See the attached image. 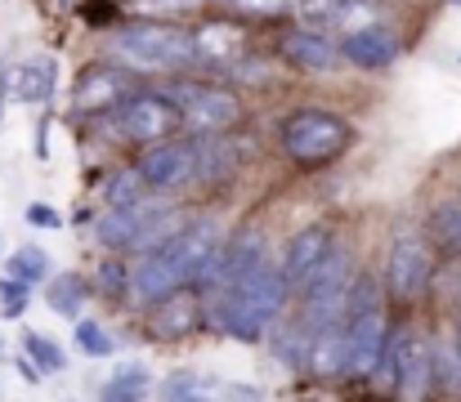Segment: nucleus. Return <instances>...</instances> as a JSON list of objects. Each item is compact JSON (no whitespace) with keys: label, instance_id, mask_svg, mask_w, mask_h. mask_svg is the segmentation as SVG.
Returning a JSON list of instances; mask_svg holds the SVG:
<instances>
[{"label":"nucleus","instance_id":"2","mask_svg":"<svg viewBox=\"0 0 461 402\" xmlns=\"http://www.w3.org/2000/svg\"><path fill=\"white\" fill-rule=\"evenodd\" d=\"M287 295H292V290H287V281H283V268L265 255V260H256V264L247 268L242 277H233V281H224L220 290H211V317H215L229 335L256 344V340H265V331L283 317Z\"/></svg>","mask_w":461,"mask_h":402},{"label":"nucleus","instance_id":"25","mask_svg":"<svg viewBox=\"0 0 461 402\" xmlns=\"http://www.w3.org/2000/svg\"><path fill=\"white\" fill-rule=\"evenodd\" d=\"M23 353L32 358L36 371H63V367H68L63 349H59L50 335H41V331H23Z\"/></svg>","mask_w":461,"mask_h":402},{"label":"nucleus","instance_id":"24","mask_svg":"<svg viewBox=\"0 0 461 402\" xmlns=\"http://www.w3.org/2000/svg\"><path fill=\"white\" fill-rule=\"evenodd\" d=\"M50 308H54L59 317H77V313L86 308V281H81L77 272H59V277L50 281Z\"/></svg>","mask_w":461,"mask_h":402},{"label":"nucleus","instance_id":"16","mask_svg":"<svg viewBox=\"0 0 461 402\" xmlns=\"http://www.w3.org/2000/svg\"><path fill=\"white\" fill-rule=\"evenodd\" d=\"M336 251V242H331V233L322 228V224H313L305 233H296L292 237V246H287V255H283V281H287V290H301L309 277L322 268V260Z\"/></svg>","mask_w":461,"mask_h":402},{"label":"nucleus","instance_id":"4","mask_svg":"<svg viewBox=\"0 0 461 402\" xmlns=\"http://www.w3.org/2000/svg\"><path fill=\"white\" fill-rule=\"evenodd\" d=\"M188 219L170 206V201H157V197H140L131 206H108L95 224L99 242L113 246V251H135V255H149L157 246H166Z\"/></svg>","mask_w":461,"mask_h":402},{"label":"nucleus","instance_id":"10","mask_svg":"<svg viewBox=\"0 0 461 402\" xmlns=\"http://www.w3.org/2000/svg\"><path fill=\"white\" fill-rule=\"evenodd\" d=\"M435 281V251H430V237L417 233V228H399L394 242H390V255H385V286L394 299L412 304L430 290Z\"/></svg>","mask_w":461,"mask_h":402},{"label":"nucleus","instance_id":"7","mask_svg":"<svg viewBox=\"0 0 461 402\" xmlns=\"http://www.w3.org/2000/svg\"><path fill=\"white\" fill-rule=\"evenodd\" d=\"M278 138H283V152L296 165H327V161H336L349 147L354 130H349L345 117H336L327 108H301V112H292L283 121Z\"/></svg>","mask_w":461,"mask_h":402},{"label":"nucleus","instance_id":"28","mask_svg":"<svg viewBox=\"0 0 461 402\" xmlns=\"http://www.w3.org/2000/svg\"><path fill=\"white\" fill-rule=\"evenodd\" d=\"M27 304H32V290L18 286V281H9V277H0V313L5 317H23Z\"/></svg>","mask_w":461,"mask_h":402},{"label":"nucleus","instance_id":"1","mask_svg":"<svg viewBox=\"0 0 461 402\" xmlns=\"http://www.w3.org/2000/svg\"><path fill=\"white\" fill-rule=\"evenodd\" d=\"M220 246H224V237H220V224L215 219H188L166 246L140 255V264L126 272L131 299L149 308V304L184 290V286H197L206 277V268H211Z\"/></svg>","mask_w":461,"mask_h":402},{"label":"nucleus","instance_id":"8","mask_svg":"<svg viewBox=\"0 0 461 402\" xmlns=\"http://www.w3.org/2000/svg\"><path fill=\"white\" fill-rule=\"evenodd\" d=\"M99 126L113 134V138H122V143H144V147L166 143V138H175V134L184 130L179 117H175V108H170V99L166 94H149V90H140L126 103H117L113 112H104Z\"/></svg>","mask_w":461,"mask_h":402},{"label":"nucleus","instance_id":"19","mask_svg":"<svg viewBox=\"0 0 461 402\" xmlns=\"http://www.w3.org/2000/svg\"><path fill=\"white\" fill-rule=\"evenodd\" d=\"M426 237H435V246L444 255H461V192H448L430 206V224Z\"/></svg>","mask_w":461,"mask_h":402},{"label":"nucleus","instance_id":"14","mask_svg":"<svg viewBox=\"0 0 461 402\" xmlns=\"http://www.w3.org/2000/svg\"><path fill=\"white\" fill-rule=\"evenodd\" d=\"M5 99L50 103L54 99V58L36 54L23 63H0V108H5Z\"/></svg>","mask_w":461,"mask_h":402},{"label":"nucleus","instance_id":"22","mask_svg":"<svg viewBox=\"0 0 461 402\" xmlns=\"http://www.w3.org/2000/svg\"><path fill=\"white\" fill-rule=\"evenodd\" d=\"M157 398H161V402H220V394H215V385H211L206 376H193V371H170V376L161 380Z\"/></svg>","mask_w":461,"mask_h":402},{"label":"nucleus","instance_id":"11","mask_svg":"<svg viewBox=\"0 0 461 402\" xmlns=\"http://www.w3.org/2000/svg\"><path fill=\"white\" fill-rule=\"evenodd\" d=\"M135 174H140L144 188H157V192H179V188L197 183V174H202V134L197 138H166V143L144 147Z\"/></svg>","mask_w":461,"mask_h":402},{"label":"nucleus","instance_id":"33","mask_svg":"<svg viewBox=\"0 0 461 402\" xmlns=\"http://www.w3.org/2000/svg\"><path fill=\"white\" fill-rule=\"evenodd\" d=\"M238 4H242V0H238Z\"/></svg>","mask_w":461,"mask_h":402},{"label":"nucleus","instance_id":"32","mask_svg":"<svg viewBox=\"0 0 461 402\" xmlns=\"http://www.w3.org/2000/svg\"><path fill=\"white\" fill-rule=\"evenodd\" d=\"M0 349H5V340H0Z\"/></svg>","mask_w":461,"mask_h":402},{"label":"nucleus","instance_id":"31","mask_svg":"<svg viewBox=\"0 0 461 402\" xmlns=\"http://www.w3.org/2000/svg\"><path fill=\"white\" fill-rule=\"evenodd\" d=\"M457 340H461V326H457Z\"/></svg>","mask_w":461,"mask_h":402},{"label":"nucleus","instance_id":"9","mask_svg":"<svg viewBox=\"0 0 461 402\" xmlns=\"http://www.w3.org/2000/svg\"><path fill=\"white\" fill-rule=\"evenodd\" d=\"M166 99H170L179 126H193L197 134H224L242 117V103H238L233 90L206 85V81H188V76L184 81H170Z\"/></svg>","mask_w":461,"mask_h":402},{"label":"nucleus","instance_id":"13","mask_svg":"<svg viewBox=\"0 0 461 402\" xmlns=\"http://www.w3.org/2000/svg\"><path fill=\"white\" fill-rule=\"evenodd\" d=\"M296 13H301V27H309V31L336 27V31L354 36V31L381 27L372 0H296Z\"/></svg>","mask_w":461,"mask_h":402},{"label":"nucleus","instance_id":"5","mask_svg":"<svg viewBox=\"0 0 461 402\" xmlns=\"http://www.w3.org/2000/svg\"><path fill=\"white\" fill-rule=\"evenodd\" d=\"M108 54L126 72H170L197 63V40L175 22H131L108 40Z\"/></svg>","mask_w":461,"mask_h":402},{"label":"nucleus","instance_id":"17","mask_svg":"<svg viewBox=\"0 0 461 402\" xmlns=\"http://www.w3.org/2000/svg\"><path fill=\"white\" fill-rule=\"evenodd\" d=\"M340 58L363 67V72H381V67H390L399 58V40L385 27H367V31H354V36L340 40Z\"/></svg>","mask_w":461,"mask_h":402},{"label":"nucleus","instance_id":"20","mask_svg":"<svg viewBox=\"0 0 461 402\" xmlns=\"http://www.w3.org/2000/svg\"><path fill=\"white\" fill-rule=\"evenodd\" d=\"M430 376L444 394L461 398V340L457 331H444L435 344H430Z\"/></svg>","mask_w":461,"mask_h":402},{"label":"nucleus","instance_id":"30","mask_svg":"<svg viewBox=\"0 0 461 402\" xmlns=\"http://www.w3.org/2000/svg\"><path fill=\"white\" fill-rule=\"evenodd\" d=\"M448 4H461V0H448Z\"/></svg>","mask_w":461,"mask_h":402},{"label":"nucleus","instance_id":"18","mask_svg":"<svg viewBox=\"0 0 461 402\" xmlns=\"http://www.w3.org/2000/svg\"><path fill=\"white\" fill-rule=\"evenodd\" d=\"M149 308H153V331L166 335V340H179V335H188V331L202 322V295H197L193 286H184V290L157 299Z\"/></svg>","mask_w":461,"mask_h":402},{"label":"nucleus","instance_id":"3","mask_svg":"<svg viewBox=\"0 0 461 402\" xmlns=\"http://www.w3.org/2000/svg\"><path fill=\"white\" fill-rule=\"evenodd\" d=\"M385 335H390V322L381 308V286H376V277L358 272L349 281V295L340 308V376H349V380L372 376L376 358L385 349Z\"/></svg>","mask_w":461,"mask_h":402},{"label":"nucleus","instance_id":"15","mask_svg":"<svg viewBox=\"0 0 461 402\" xmlns=\"http://www.w3.org/2000/svg\"><path fill=\"white\" fill-rule=\"evenodd\" d=\"M278 54L292 63V67H305V72H336L345 58H340V45L327 36V31H309V27H292L278 36Z\"/></svg>","mask_w":461,"mask_h":402},{"label":"nucleus","instance_id":"21","mask_svg":"<svg viewBox=\"0 0 461 402\" xmlns=\"http://www.w3.org/2000/svg\"><path fill=\"white\" fill-rule=\"evenodd\" d=\"M149 389H153V376H149V367L144 362H126V367H117L113 371V380L104 385V402H144L149 398Z\"/></svg>","mask_w":461,"mask_h":402},{"label":"nucleus","instance_id":"27","mask_svg":"<svg viewBox=\"0 0 461 402\" xmlns=\"http://www.w3.org/2000/svg\"><path fill=\"white\" fill-rule=\"evenodd\" d=\"M140 188H144V183H140V174H135V170L113 174V183H108V206H131V201H140V197H144Z\"/></svg>","mask_w":461,"mask_h":402},{"label":"nucleus","instance_id":"6","mask_svg":"<svg viewBox=\"0 0 461 402\" xmlns=\"http://www.w3.org/2000/svg\"><path fill=\"white\" fill-rule=\"evenodd\" d=\"M399 402H426L435 389V376H430V344L421 331L412 326H390L385 335V349L376 358V371H372Z\"/></svg>","mask_w":461,"mask_h":402},{"label":"nucleus","instance_id":"12","mask_svg":"<svg viewBox=\"0 0 461 402\" xmlns=\"http://www.w3.org/2000/svg\"><path fill=\"white\" fill-rule=\"evenodd\" d=\"M131 94H140V90H135V76H131L126 67H117V63H95V67H86V72L77 76L72 103H77V112H86V117H104V112H113L117 103H126Z\"/></svg>","mask_w":461,"mask_h":402},{"label":"nucleus","instance_id":"29","mask_svg":"<svg viewBox=\"0 0 461 402\" xmlns=\"http://www.w3.org/2000/svg\"><path fill=\"white\" fill-rule=\"evenodd\" d=\"M27 224H36V228H63V215L50 210V206H27Z\"/></svg>","mask_w":461,"mask_h":402},{"label":"nucleus","instance_id":"26","mask_svg":"<svg viewBox=\"0 0 461 402\" xmlns=\"http://www.w3.org/2000/svg\"><path fill=\"white\" fill-rule=\"evenodd\" d=\"M77 349H81L86 358H113V353H117L113 335H108L99 322H86V317H77Z\"/></svg>","mask_w":461,"mask_h":402},{"label":"nucleus","instance_id":"23","mask_svg":"<svg viewBox=\"0 0 461 402\" xmlns=\"http://www.w3.org/2000/svg\"><path fill=\"white\" fill-rule=\"evenodd\" d=\"M5 277L32 290V286H41V281L50 277V255H45L41 246H23V251H14V255H9V264H5Z\"/></svg>","mask_w":461,"mask_h":402}]
</instances>
